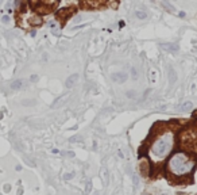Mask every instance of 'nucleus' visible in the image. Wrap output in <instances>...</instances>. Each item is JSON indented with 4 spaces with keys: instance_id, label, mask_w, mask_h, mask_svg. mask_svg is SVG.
Wrapping results in <instances>:
<instances>
[{
    "instance_id": "7ed1b4c3",
    "label": "nucleus",
    "mask_w": 197,
    "mask_h": 195,
    "mask_svg": "<svg viewBox=\"0 0 197 195\" xmlns=\"http://www.w3.org/2000/svg\"><path fill=\"white\" fill-rule=\"evenodd\" d=\"M139 171H140L143 177L150 176V173H151V167H150V161L147 159L140 160V163H139Z\"/></svg>"
},
{
    "instance_id": "412c9836",
    "label": "nucleus",
    "mask_w": 197,
    "mask_h": 195,
    "mask_svg": "<svg viewBox=\"0 0 197 195\" xmlns=\"http://www.w3.org/2000/svg\"><path fill=\"white\" fill-rule=\"evenodd\" d=\"M22 194H23V188H22V187H20V188H19V190H18V195H22Z\"/></svg>"
},
{
    "instance_id": "0eeeda50",
    "label": "nucleus",
    "mask_w": 197,
    "mask_h": 195,
    "mask_svg": "<svg viewBox=\"0 0 197 195\" xmlns=\"http://www.w3.org/2000/svg\"><path fill=\"white\" fill-rule=\"evenodd\" d=\"M161 48L166 52H170V53H177L179 49L177 43H161Z\"/></svg>"
},
{
    "instance_id": "b1692460",
    "label": "nucleus",
    "mask_w": 197,
    "mask_h": 195,
    "mask_svg": "<svg viewBox=\"0 0 197 195\" xmlns=\"http://www.w3.org/2000/svg\"><path fill=\"white\" fill-rule=\"evenodd\" d=\"M93 195H100V194H98V193H95V194H93Z\"/></svg>"
},
{
    "instance_id": "2eb2a0df",
    "label": "nucleus",
    "mask_w": 197,
    "mask_h": 195,
    "mask_svg": "<svg viewBox=\"0 0 197 195\" xmlns=\"http://www.w3.org/2000/svg\"><path fill=\"white\" fill-rule=\"evenodd\" d=\"M132 180H134V186L135 187H138L139 186V179H138V176L134 173V176H132Z\"/></svg>"
},
{
    "instance_id": "dca6fc26",
    "label": "nucleus",
    "mask_w": 197,
    "mask_h": 195,
    "mask_svg": "<svg viewBox=\"0 0 197 195\" xmlns=\"http://www.w3.org/2000/svg\"><path fill=\"white\" fill-rule=\"evenodd\" d=\"M73 176H74V173H73V172H70V173H66V175L63 176V179H65V180H69V179H72Z\"/></svg>"
},
{
    "instance_id": "423d86ee",
    "label": "nucleus",
    "mask_w": 197,
    "mask_h": 195,
    "mask_svg": "<svg viewBox=\"0 0 197 195\" xmlns=\"http://www.w3.org/2000/svg\"><path fill=\"white\" fill-rule=\"evenodd\" d=\"M167 76H169V83L172 86L177 81V72L174 71V68L172 65H167Z\"/></svg>"
},
{
    "instance_id": "f03ea898",
    "label": "nucleus",
    "mask_w": 197,
    "mask_h": 195,
    "mask_svg": "<svg viewBox=\"0 0 197 195\" xmlns=\"http://www.w3.org/2000/svg\"><path fill=\"white\" fill-rule=\"evenodd\" d=\"M173 146H174V134L172 132H165L161 134L153 142L151 148H150V153L155 157V159H165L170 152H172Z\"/></svg>"
},
{
    "instance_id": "9b49d317",
    "label": "nucleus",
    "mask_w": 197,
    "mask_h": 195,
    "mask_svg": "<svg viewBox=\"0 0 197 195\" xmlns=\"http://www.w3.org/2000/svg\"><path fill=\"white\" fill-rule=\"evenodd\" d=\"M22 86H23V80H19V79L18 80H14L12 83H11V88L12 89H19Z\"/></svg>"
},
{
    "instance_id": "9d476101",
    "label": "nucleus",
    "mask_w": 197,
    "mask_h": 195,
    "mask_svg": "<svg viewBox=\"0 0 197 195\" xmlns=\"http://www.w3.org/2000/svg\"><path fill=\"white\" fill-rule=\"evenodd\" d=\"M193 109V103L192 102H184V103L179 106V110L181 111H189V110Z\"/></svg>"
},
{
    "instance_id": "6e6552de",
    "label": "nucleus",
    "mask_w": 197,
    "mask_h": 195,
    "mask_svg": "<svg viewBox=\"0 0 197 195\" xmlns=\"http://www.w3.org/2000/svg\"><path fill=\"white\" fill-rule=\"evenodd\" d=\"M77 80H79V75H77V73L72 75V76H69L68 79H66V81H65V87H68V88H72V87H73L74 84L77 83Z\"/></svg>"
},
{
    "instance_id": "6ab92c4d",
    "label": "nucleus",
    "mask_w": 197,
    "mask_h": 195,
    "mask_svg": "<svg viewBox=\"0 0 197 195\" xmlns=\"http://www.w3.org/2000/svg\"><path fill=\"white\" fill-rule=\"evenodd\" d=\"M10 190H11V186L10 184H4V191H5V193H8Z\"/></svg>"
},
{
    "instance_id": "a211bd4d",
    "label": "nucleus",
    "mask_w": 197,
    "mask_h": 195,
    "mask_svg": "<svg viewBox=\"0 0 197 195\" xmlns=\"http://www.w3.org/2000/svg\"><path fill=\"white\" fill-rule=\"evenodd\" d=\"M31 81H34V83H35V81H38V76H37V75H33V76H31V79H30Z\"/></svg>"
},
{
    "instance_id": "ddd939ff",
    "label": "nucleus",
    "mask_w": 197,
    "mask_h": 195,
    "mask_svg": "<svg viewBox=\"0 0 197 195\" xmlns=\"http://www.w3.org/2000/svg\"><path fill=\"white\" fill-rule=\"evenodd\" d=\"M103 179H104V186H107L108 184V172H107L105 168H104V171H103Z\"/></svg>"
},
{
    "instance_id": "f3484780",
    "label": "nucleus",
    "mask_w": 197,
    "mask_h": 195,
    "mask_svg": "<svg viewBox=\"0 0 197 195\" xmlns=\"http://www.w3.org/2000/svg\"><path fill=\"white\" fill-rule=\"evenodd\" d=\"M132 79H135V80H137V79H138V72H137V69H135V68H132Z\"/></svg>"
},
{
    "instance_id": "4be33fe9",
    "label": "nucleus",
    "mask_w": 197,
    "mask_h": 195,
    "mask_svg": "<svg viewBox=\"0 0 197 195\" xmlns=\"http://www.w3.org/2000/svg\"><path fill=\"white\" fill-rule=\"evenodd\" d=\"M193 118H197V111L193 113Z\"/></svg>"
},
{
    "instance_id": "1a4fd4ad",
    "label": "nucleus",
    "mask_w": 197,
    "mask_h": 195,
    "mask_svg": "<svg viewBox=\"0 0 197 195\" xmlns=\"http://www.w3.org/2000/svg\"><path fill=\"white\" fill-rule=\"evenodd\" d=\"M30 23H31L33 26H39L40 23H42V18H40L39 15H37V14H35V15H33V16L30 18Z\"/></svg>"
},
{
    "instance_id": "20e7f679",
    "label": "nucleus",
    "mask_w": 197,
    "mask_h": 195,
    "mask_svg": "<svg viewBox=\"0 0 197 195\" xmlns=\"http://www.w3.org/2000/svg\"><path fill=\"white\" fill-rule=\"evenodd\" d=\"M112 80L115 81V83H119V84H121V83H124V81L128 79V75L126 73V72H115V73H112Z\"/></svg>"
},
{
    "instance_id": "39448f33",
    "label": "nucleus",
    "mask_w": 197,
    "mask_h": 195,
    "mask_svg": "<svg viewBox=\"0 0 197 195\" xmlns=\"http://www.w3.org/2000/svg\"><path fill=\"white\" fill-rule=\"evenodd\" d=\"M35 7V11L37 12H42V14H47L50 12V5L47 4V3H37V4H31Z\"/></svg>"
},
{
    "instance_id": "f257e3e1",
    "label": "nucleus",
    "mask_w": 197,
    "mask_h": 195,
    "mask_svg": "<svg viewBox=\"0 0 197 195\" xmlns=\"http://www.w3.org/2000/svg\"><path fill=\"white\" fill-rule=\"evenodd\" d=\"M196 167V161L184 152H176L167 161V170L176 177H182L192 173Z\"/></svg>"
},
{
    "instance_id": "aec40b11",
    "label": "nucleus",
    "mask_w": 197,
    "mask_h": 195,
    "mask_svg": "<svg viewBox=\"0 0 197 195\" xmlns=\"http://www.w3.org/2000/svg\"><path fill=\"white\" fill-rule=\"evenodd\" d=\"M3 22H4V23H8V20H10V16H7V15H5V16H3Z\"/></svg>"
},
{
    "instance_id": "f8f14e48",
    "label": "nucleus",
    "mask_w": 197,
    "mask_h": 195,
    "mask_svg": "<svg viewBox=\"0 0 197 195\" xmlns=\"http://www.w3.org/2000/svg\"><path fill=\"white\" fill-rule=\"evenodd\" d=\"M135 16H137L138 19H146L147 18V14L143 12V11H137V12H135Z\"/></svg>"
},
{
    "instance_id": "4468645a",
    "label": "nucleus",
    "mask_w": 197,
    "mask_h": 195,
    "mask_svg": "<svg viewBox=\"0 0 197 195\" xmlns=\"http://www.w3.org/2000/svg\"><path fill=\"white\" fill-rule=\"evenodd\" d=\"M162 5H163L165 8H167V10H170L172 12H173V11H176V10H174V7H173V5L170 4V3H167V2H163V3H162Z\"/></svg>"
},
{
    "instance_id": "5701e85b",
    "label": "nucleus",
    "mask_w": 197,
    "mask_h": 195,
    "mask_svg": "<svg viewBox=\"0 0 197 195\" xmlns=\"http://www.w3.org/2000/svg\"><path fill=\"white\" fill-rule=\"evenodd\" d=\"M142 195H150V194H147V193H143V194H142Z\"/></svg>"
}]
</instances>
